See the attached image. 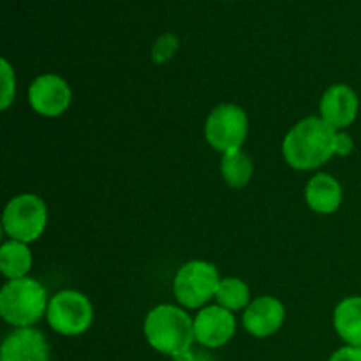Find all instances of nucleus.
<instances>
[{"label": "nucleus", "instance_id": "20e7f679", "mask_svg": "<svg viewBox=\"0 0 361 361\" xmlns=\"http://www.w3.org/2000/svg\"><path fill=\"white\" fill-rule=\"evenodd\" d=\"M48 224V207L42 197L25 192L14 196L4 208L2 229L11 240L32 243L39 240Z\"/></svg>", "mask_w": 361, "mask_h": 361}, {"label": "nucleus", "instance_id": "0eeeda50", "mask_svg": "<svg viewBox=\"0 0 361 361\" xmlns=\"http://www.w3.org/2000/svg\"><path fill=\"white\" fill-rule=\"evenodd\" d=\"M249 134L247 113L236 104H219L204 122V137L214 150L224 154L242 150Z\"/></svg>", "mask_w": 361, "mask_h": 361}, {"label": "nucleus", "instance_id": "dca6fc26", "mask_svg": "<svg viewBox=\"0 0 361 361\" xmlns=\"http://www.w3.org/2000/svg\"><path fill=\"white\" fill-rule=\"evenodd\" d=\"M222 180L233 189H243L254 175V162L243 150L224 154L221 159Z\"/></svg>", "mask_w": 361, "mask_h": 361}, {"label": "nucleus", "instance_id": "2eb2a0df", "mask_svg": "<svg viewBox=\"0 0 361 361\" xmlns=\"http://www.w3.org/2000/svg\"><path fill=\"white\" fill-rule=\"evenodd\" d=\"M32 252L28 243L9 240L0 247V274L7 281H16V279L28 277V271L32 270Z\"/></svg>", "mask_w": 361, "mask_h": 361}, {"label": "nucleus", "instance_id": "a211bd4d", "mask_svg": "<svg viewBox=\"0 0 361 361\" xmlns=\"http://www.w3.org/2000/svg\"><path fill=\"white\" fill-rule=\"evenodd\" d=\"M0 80H2V87H0V109L6 111L14 102V95H16V76H14V69L6 59L0 60Z\"/></svg>", "mask_w": 361, "mask_h": 361}, {"label": "nucleus", "instance_id": "f03ea898", "mask_svg": "<svg viewBox=\"0 0 361 361\" xmlns=\"http://www.w3.org/2000/svg\"><path fill=\"white\" fill-rule=\"evenodd\" d=\"M145 337L154 351L171 358H183L196 342L194 319L183 307L162 303L145 317Z\"/></svg>", "mask_w": 361, "mask_h": 361}, {"label": "nucleus", "instance_id": "f8f14e48", "mask_svg": "<svg viewBox=\"0 0 361 361\" xmlns=\"http://www.w3.org/2000/svg\"><path fill=\"white\" fill-rule=\"evenodd\" d=\"M48 338L37 328H14L0 345V361H49Z\"/></svg>", "mask_w": 361, "mask_h": 361}, {"label": "nucleus", "instance_id": "423d86ee", "mask_svg": "<svg viewBox=\"0 0 361 361\" xmlns=\"http://www.w3.org/2000/svg\"><path fill=\"white\" fill-rule=\"evenodd\" d=\"M46 321L55 334L63 337H78L92 326L94 307L83 293L76 289H63L49 298Z\"/></svg>", "mask_w": 361, "mask_h": 361}, {"label": "nucleus", "instance_id": "9d476101", "mask_svg": "<svg viewBox=\"0 0 361 361\" xmlns=\"http://www.w3.org/2000/svg\"><path fill=\"white\" fill-rule=\"evenodd\" d=\"M286 321L284 303L270 295L257 296L243 310L242 324L249 335L256 338H268L277 334Z\"/></svg>", "mask_w": 361, "mask_h": 361}, {"label": "nucleus", "instance_id": "412c9836", "mask_svg": "<svg viewBox=\"0 0 361 361\" xmlns=\"http://www.w3.org/2000/svg\"><path fill=\"white\" fill-rule=\"evenodd\" d=\"M355 148V141L349 136L345 130H338L337 133V143H335V155H341V157H345L349 155Z\"/></svg>", "mask_w": 361, "mask_h": 361}, {"label": "nucleus", "instance_id": "aec40b11", "mask_svg": "<svg viewBox=\"0 0 361 361\" xmlns=\"http://www.w3.org/2000/svg\"><path fill=\"white\" fill-rule=\"evenodd\" d=\"M328 361H361V348L344 345V348L337 349Z\"/></svg>", "mask_w": 361, "mask_h": 361}, {"label": "nucleus", "instance_id": "1a4fd4ad", "mask_svg": "<svg viewBox=\"0 0 361 361\" xmlns=\"http://www.w3.org/2000/svg\"><path fill=\"white\" fill-rule=\"evenodd\" d=\"M236 334V317L221 305H207L194 317V337L207 349H219L231 342Z\"/></svg>", "mask_w": 361, "mask_h": 361}, {"label": "nucleus", "instance_id": "39448f33", "mask_svg": "<svg viewBox=\"0 0 361 361\" xmlns=\"http://www.w3.org/2000/svg\"><path fill=\"white\" fill-rule=\"evenodd\" d=\"M217 267L203 259H194L183 264L173 281V293L183 309H203L215 298L219 282Z\"/></svg>", "mask_w": 361, "mask_h": 361}, {"label": "nucleus", "instance_id": "4468645a", "mask_svg": "<svg viewBox=\"0 0 361 361\" xmlns=\"http://www.w3.org/2000/svg\"><path fill=\"white\" fill-rule=\"evenodd\" d=\"M334 328L345 345L361 348V296H348L335 307Z\"/></svg>", "mask_w": 361, "mask_h": 361}, {"label": "nucleus", "instance_id": "6e6552de", "mask_svg": "<svg viewBox=\"0 0 361 361\" xmlns=\"http://www.w3.org/2000/svg\"><path fill=\"white\" fill-rule=\"evenodd\" d=\"M73 90L59 74H41L28 87V104L37 115L56 118L69 109Z\"/></svg>", "mask_w": 361, "mask_h": 361}, {"label": "nucleus", "instance_id": "f3484780", "mask_svg": "<svg viewBox=\"0 0 361 361\" xmlns=\"http://www.w3.org/2000/svg\"><path fill=\"white\" fill-rule=\"evenodd\" d=\"M215 302L222 309H228L229 312H238L245 310L250 305V288L238 277H224L219 282L217 293H215Z\"/></svg>", "mask_w": 361, "mask_h": 361}, {"label": "nucleus", "instance_id": "ddd939ff", "mask_svg": "<svg viewBox=\"0 0 361 361\" xmlns=\"http://www.w3.org/2000/svg\"><path fill=\"white\" fill-rule=\"evenodd\" d=\"M342 185L330 173H317L309 180L305 187V201L309 208L316 214L331 215L341 208Z\"/></svg>", "mask_w": 361, "mask_h": 361}, {"label": "nucleus", "instance_id": "f257e3e1", "mask_svg": "<svg viewBox=\"0 0 361 361\" xmlns=\"http://www.w3.org/2000/svg\"><path fill=\"white\" fill-rule=\"evenodd\" d=\"M337 133L321 116H307L286 134L282 155L296 171H312L335 155Z\"/></svg>", "mask_w": 361, "mask_h": 361}, {"label": "nucleus", "instance_id": "6ab92c4d", "mask_svg": "<svg viewBox=\"0 0 361 361\" xmlns=\"http://www.w3.org/2000/svg\"><path fill=\"white\" fill-rule=\"evenodd\" d=\"M178 48V39L173 34H164L162 37H159V41L154 46V60L157 63L166 62L168 59H171L173 53Z\"/></svg>", "mask_w": 361, "mask_h": 361}, {"label": "nucleus", "instance_id": "7ed1b4c3", "mask_svg": "<svg viewBox=\"0 0 361 361\" xmlns=\"http://www.w3.org/2000/svg\"><path fill=\"white\" fill-rule=\"evenodd\" d=\"M48 291L30 277L7 281L0 289V316L9 326L32 328L48 312Z\"/></svg>", "mask_w": 361, "mask_h": 361}, {"label": "nucleus", "instance_id": "9b49d317", "mask_svg": "<svg viewBox=\"0 0 361 361\" xmlns=\"http://www.w3.org/2000/svg\"><path fill=\"white\" fill-rule=\"evenodd\" d=\"M358 94L349 85H331L319 101V116L335 130H345L358 116Z\"/></svg>", "mask_w": 361, "mask_h": 361}]
</instances>
